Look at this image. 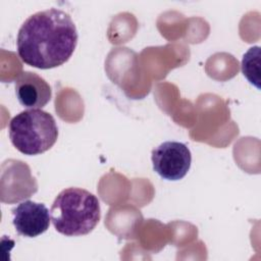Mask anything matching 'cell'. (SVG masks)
Listing matches in <instances>:
<instances>
[{
    "label": "cell",
    "instance_id": "1",
    "mask_svg": "<svg viewBox=\"0 0 261 261\" xmlns=\"http://www.w3.org/2000/svg\"><path fill=\"white\" fill-rule=\"evenodd\" d=\"M77 38L70 15L49 8L32 14L21 24L16 39L17 53L28 65L40 69L54 68L71 57Z\"/></svg>",
    "mask_w": 261,
    "mask_h": 261
},
{
    "label": "cell",
    "instance_id": "2",
    "mask_svg": "<svg viewBox=\"0 0 261 261\" xmlns=\"http://www.w3.org/2000/svg\"><path fill=\"white\" fill-rule=\"evenodd\" d=\"M54 228L66 237L90 233L101 218L100 202L89 191L81 188L62 190L50 209Z\"/></svg>",
    "mask_w": 261,
    "mask_h": 261
},
{
    "label": "cell",
    "instance_id": "3",
    "mask_svg": "<svg viewBox=\"0 0 261 261\" xmlns=\"http://www.w3.org/2000/svg\"><path fill=\"white\" fill-rule=\"evenodd\" d=\"M8 135L12 145L24 155H39L57 141L58 127L54 117L42 109H28L9 122Z\"/></svg>",
    "mask_w": 261,
    "mask_h": 261
},
{
    "label": "cell",
    "instance_id": "4",
    "mask_svg": "<svg viewBox=\"0 0 261 261\" xmlns=\"http://www.w3.org/2000/svg\"><path fill=\"white\" fill-rule=\"evenodd\" d=\"M153 169L162 178L179 180L188 173L192 155L188 146L181 142L167 141L152 150Z\"/></svg>",
    "mask_w": 261,
    "mask_h": 261
},
{
    "label": "cell",
    "instance_id": "5",
    "mask_svg": "<svg viewBox=\"0 0 261 261\" xmlns=\"http://www.w3.org/2000/svg\"><path fill=\"white\" fill-rule=\"evenodd\" d=\"M11 213L15 230L20 236L36 238L49 228L51 215L43 203L27 200L13 208Z\"/></svg>",
    "mask_w": 261,
    "mask_h": 261
},
{
    "label": "cell",
    "instance_id": "6",
    "mask_svg": "<svg viewBox=\"0 0 261 261\" xmlns=\"http://www.w3.org/2000/svg\"><path fill=\"white\" fill-rule=\"evenodd\" d=\"M14 87L18 102L29 109L43 108L52 97L50 85L32 71L20 72L14 81Z\"/></svg>",
    "mask_w": 261,
    "mask_h": 261
},
{
    "label": "cell",
    "instance_id": "7",
    "mask_svg": "<svg viewBox=\"0 0 261 261\" xmlns=\"http://www.w3.org/2000/svg\"><path fill=\"white\" fill-rule=\"evenodd\" d=\"M242 72L257 89L260 88V47H251L243 56Z\"/></svg>",
    "mask_w": 261,
    "mask_h": 261
}]
</instances>
